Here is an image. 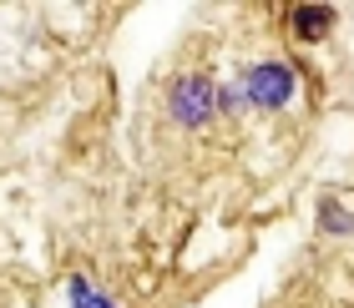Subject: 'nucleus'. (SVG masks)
<instances>
[{
  "mask_svg": "<svg viewBox=\"0 0 354 308\" xmlns=\"http://www.w3.org/2000/svg\"><path fill=\"white\" fill-rule=\"evenodd\" d=\"M294 86L299 81L283 61H263V66L243 71V81L233 91H218V106H228V111H238V106H283L294 96Z\"/></svg>",
  "mask_w": 354,
  "mask_h": 308,
  "instance_id": "1",
  "label": "nucleus"
},
{
  "mask_svg": "<svg viewBox=\"0 0 354 308\" xmlns=\"http://www.w3.org/2000/svg\"><path fill=\"white\" fill-rule=\"evenodd\" d=\"M218 111V91H213V81H203V76H187V81H177L172 86V117L183 122V126H203L207 117Z\"/></svg>",
  "mask_w": 354,
  "mask_h": 308,
  "instance_id": "2",
  "label": "nucleus"
},
{
  "mask_svg": "<svg viewBox=\"0 0 354 308\" xmlns=\"http://www.w3.org/2000/svg\"><path fill=\"white\" fill-rule=\"evenodd\" d=\"M288 26H294L299 41H319V36L334 26V10H329V6H299L294 15H288Z\"/></svg>",
  "mask_w": 354,
  "mask_h": 308,
  "instance_id": "3",
  "label": "nucleus"
},
{
  "mask_svg": "<svg viewBox=\"0 0 354 308\" xmlns=\"http://www.w3.org/2000/svg\"><path fill=\"white\" fill-rule=\"evenodd\" d=\"M71 308H117L102 288H91L86 278H71Z\"/></svg>",
  "mask_w": 354,
  "mask_h": 308,
  "instance_id": "4",
  "label": "nucleus"
},
{
  "mask_svg": "<svg viewBox=\"0 0 354 308\" xmlns=\"http://www.w3.org/2000/svg\"><path fill=\"white\" fill-rule=\"evenodd\" d=\"M319 222H324V233H354V218H349V213H334V202H324Z\"/></svg>",
  "mask_w": 354,
  "mask_h": 308,
  "instance_id": "5",
  "label": "nucleus"
}]
</instances>
